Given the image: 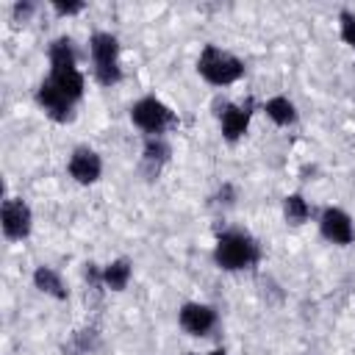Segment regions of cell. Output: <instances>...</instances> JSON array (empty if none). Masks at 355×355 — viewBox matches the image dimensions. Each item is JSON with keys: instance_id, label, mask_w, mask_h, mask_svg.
<instances>
[{"instance_id": "cell-1", "label": "cell", "mask_w": 355, "mask_h": 355, "mask_svg": "<svg viewBox=\"0 0 355 355\" xmlns=\"http://www.w3.org/2000/svg\"><path fill=\"white\" fill-rule=\"evenodd\" d=\"M214 258L222 269H247L258 261V244L252 241V236L241 233V230H230L222 233L214 250Z\"/></svg>"}, {"instance_id": "cell-2", "label": "cell", "mask_w": 355, "mask_h": 355, "mask_svg": "<svg viewBox=\"0 0 355 355\" xmlns=\"http://www.w3.org/2000/svg\"><path fill=\"white\" fill-rule=\"evenodd\" d=\"M197 69L214 86H227V83H233V80H239L244 75V64L236 55H230V53H225V50H219L214 44H208L202 50V55L197 61Z\"/></svg>"}, {"instance_id": "cell-3", "label": "cell", "mask_w": 355, "mask_h": 355, "mask_svg": "<svg viewBox=\"0 0 355 355\" xmlns=\"http://www.w3.org/2000/svg\"><path fill=\"white\" fill-rule=\"evenodd\" d=\"M89 50H92V58H94V78L103 83V86H111L122 78V69H119V42L116 36L111 33H94L89 39Z\"/></svg>"}, {"instance_id": "cell-4", "label": "cell", "mask_w": 355, "mask_h": 355, "mask_svg": "<svg viewBox=\"0 0 355 355\" xmlns=\"http://www.w3.org/2000/svg\"><path fill=\"white\" fill-rule=\"evenodd\" d=\"M130 119H133L136 128H141L144 133L158 136V133H164V128L172 122V114H169V108H166L161 100H155V97H141V100L130 108Z\"/></svg>"}, {"instance_id": "cell-5", "label": "cell", "mask_w": 355, "mask_h": 355, "mask_svg": "<svg viewBox=\"0 0 355 355\" xmlns=\"http://www.w3.org/2000/svg\"><path fill=\"white\" fill-rule=\"evenodd\" d=\"M0 219H3V233H6V239H14V241H17V239H25V236L31 233L33 216H31V208H28L22 200H6Z\"/></svg>"}, {"instance_id": "cell-6", "label": "cell", "mask_w": 355, "mask_h": 355, "mask_svg": "<svg viewBox=\"0 0 355 355\" xmlns=\"http://www.w3.org/2000/svg\"><path fill=\"white\" fill-rule=\"evenodd\" d=\"M180 327L186 330V333H191V336H205L214 324H216V313H214V308H208V305H200V302H186L183 308H180Z\"/></svg>"}, {"instance_id": "cell-7", "label": "cell", "mask_w": 355, "mask_h": 355, "mask_svg": "<svg viewBox=\"0 0 355 355\" xmlns=\"http://www.w3.org/2000/svg\"><path fill=\"white\" fill-rule=\"evenodd\" d=\"M36 100H39V105L44 108V114H47L50 119H55V122L72 119V100H67L50 80H44V83L39 86Z\"/></svg>"}, {"instance_id": "cell-8", "label": "cell", "mask_w": 355, "mask_h": 355, "mask_svg": "<svg viewBox=\"0 0 355 355\" xmlns=\"http://www.w3.org/2000/svg\"><path fill=\"white\" fill-rule=\"evenodd\" d=\"M322 233L327 241L333 244H349L355 239V227H352V219L341 211V208H327L322 214Z\"/></svg>"}, {"instance_id": "cell-9", "label": "cell", "mask_w": 355, "mask_h": 355, "mask_svg": "<svg viewBox=\"0 0 355 355\" xmlns=\"http://www.w3.org/2000/svg\"><path fill=\"white\" fill-rule=\"evenodd\" d=\"M103 172V164H100V155L89 147H78L69 158V175L78 180V183H94Z\"/></svg>"}, {"instance_id": "cell-10", "label": "cell", "mask_w": 355, "mask_h": 355, "mask_svg": "<svg viewBox=\"0 0 355 355\" xmlns=\"http://www.w3.org/2000/svg\"><path fill=\"white\" fill-rule=\"evenodd\" d=\"M219 122H222V133L227 141H236L239 136H244L247 125H250V105H230L225 103L219 111Z\"/></svg>"}, {"instance_id": "cell-11", "label": "cell", "mask_w": 355, "mask_h": 355, "mask_svg": "<svg viewBox=\"0 0 355 355\" xmlns=\"http://www.w3.org/2000/svg\"><path fill=\"white\" fill-rule=\"evenodd\" d=\"M47 80H50L67 100H72V103L83 94V75H80L78 69H53Z\"/></svg>"}, {"instance_id": "cell-12", "label": "cell", "mask_w": 355, "mask_h": 355, "mask_svg": "<svg viewBox=\"0 0 355 355\" xmlns=\"http://www.w3.org/2000/svg\"><path fill=\"white\" fill-rule=\"evenodd\" d=\"M33 283H36L39 291H44V294H50V297H55V300H64V297H67V288H64L58 272H53L50 266H39V269L33 272Z\"/></svg>"}, {"instance_id": "cell-13", "label": "cell", "mask_w": 355, "mask_h": 355, "mask_svg": "<svg viewBox=\"0 0 355 355\" xmlns=\"http://www.w3.org/2000/svg\"><path fill=\"white\" fill-rule=\"evenodd\" d=\"M128 280H130V261H125V258H119L103 269V283L114 291H122L128 286Z\"/></svg>"}, {"instance_id": "cell-14", "label": "cell", "mask_w": 355, "mask_h": 355, "mask_svg": "<svg viewBox=\"0 0 355 355\" xmlns=\"http://www.w3.org/2000/svg\"><path fill=\"white\" fill-rule=\"evenodd\" d=\"M50 64L53 69H75V50L69 39H55L50 44Z\"/></svg>"}, {"instance_id": "cell-15", "label": "cell", "mask_w": 355, "mask_h": 355, "mask_svg": "<svg viewBox=\"0 0 355 355\" xmlns=\"http://www.w3.org/2000/svg\"><path fill=\"white\" fill-rule=\"evenodd\" d=\"M263 111H266L269 119H275L277 125H291V122L297 119V108H294V103H291L288 97H272Z\"/></svg>"}, {"instance_id": "cell-16", "label": "cell", "mask_w": 355, "mask_h": 355, "mask_svg": "<svg viewBox=\"0 0 355 355\" xmlns=\"http://www.w3.org/2000/svg\"><path fill=\"white\" fill-rule=\"evenodd\" d=\"M283 211H286V219L294 222V225H300V222H305L311 216V208L300 194H288L286 202H283Z\"/></svg>"}, {"instance_id": "cell-17", "label": "cell", "mask_w": 355, "mask_h": 355, "mask_svg": "<svg viewBox=\"0 0 355 355\" xmlns=\"http://www.w3.org/2000/svg\"><path fill=\"white\" fill-rule=\"evenodd\" d=\"M166 155H169L166 141H161L158 136H150V139H147V144H144V161L158 166L161 161H166Z\"/></svg>"}, {"instance_id": "cell-18", "label": "cell", "mask_w": 355, "mask_h": 355, "mask_svg": "<svg viewBox=\"0 0 355 355\" xmlns=\"http://www.w3.org/2000/svg\"><path fill=\"white\" fill-rule=\"evenodd\" d=\"M341 39L355 47V14L352 11H341Z\"/></svg>"}, {"instance_id": "cell-19", "label": "cell", "mask_w": 355, "mask_h": 355, "mask_svg": "<svg viewBox=\"0 0 355 355\" xmlns=\"http://www.w3.org/2000/svg\"><path fill=\"white\" fill-rule=\"evenodd\" d=\"M80 8H83V3H55L58 14H78Z\"/></svg>"}, {"instance_id": "cell-20", "label": "cell", "mask_w": 355, "mask_h": 355, "mask_svg": "<svg viewBox=\"0 0 355 355\" xmlns=\"http://www.w3.org/2000/svg\"><path fill=\"white\" fill-rule=\"evenodd\" d=\"M211 355H225V352H222V349H216V352H211Z\"/></svg>"}]
</instances>
